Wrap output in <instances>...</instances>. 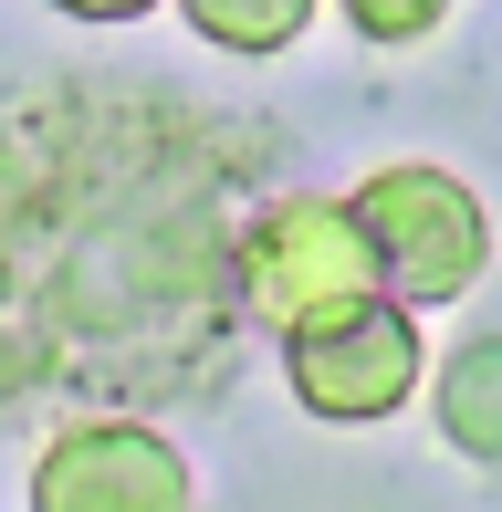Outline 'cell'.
Returning <instances> with one entry per match:
<instances>
[{"instance_id": "1", "label": "cell", "mask_w": 502, "mask_h": 512, "mask_svg": "<svg viewBox=\"0 0 502 512\" xmlns=\"http://www.w3.org/2000/svg\"><path fill=\"white\" fill-rule=\"evenodd\" d=\"M346 209L367 220L377 262H387V293L398 304H461L471 283L492 272V209L471 199V178L429 168V157H398V168H367L346 189Z\"/></svg>"}, {"instance_id": "2", "label": "cell", "mask_w": 502, "mask_h": 512, "mask_svg": "<svg viewBox=\"0 0 502 512\" xmlns=\"http://www.w3.org/2000/svg\"><path fill=\"white\" fill-rule=\"evenodd\" d=\"M231 283H241V314L262 324V335H283V324H304L325 304L387 293V262H377L367 220H356L346 199H272V209L241 220Z\"/></svg>"}, {"instance_id": "3", "label": "cell", "mask_w": 502, "mask_h": 512, "mask_svg": "<svg viewBox=\"0 0 502 512\" xmlns=\"http://www.w3.org/2000/svg\"><path fill=\"white\" fill-rule=\"evenodd\" d=\"M283 377L304 398V418H325V429L398 418L419 398V304L356 293V304H325V314L283 324Z\"/></svg>"}, {"instance_id": "4", "label": "cell", "mask_w": 502, "mask_h": 512, "mask_svg": "<svg viewBox=\"0 0 502 512\" xmlns=\"http://www.w3.org/2000/svg\"><path fill=\"white\" fill-rule=\"evenodd\" d=\"M32 512H189V460L157 439L147 418H74L53 450L32 460Z\"/></svg>"}, {"instance_id": "5", "label": "cell", "mask_w": 502, "mask_h": 512, "mask_svg": "<svg viewBox=\"0 0 502 512\" xmlns=\"http://www.w3.org/2000/svg\"><path fill=\"white\" fill-rule=\"evenodd\" d=\"M429 418H440V439L461 460L502 471V335H461L440 356V377H429Z\"/></svg>"}, {"instance_id": "6", "label": "cell", "mask_w": 502, "mask_h": 512, "mask_svg": "<svg viewBox=\"0 0 502 512\" xmlns=\"http://www.w3.org/2000/svg\"><path fill=\"white\" fill-rule=\"evenodd\" d=\"M314 11H325V0H178V21H189L210 53H231V63L293 53V42L314 32Z\"/></svg>"}, {"instance_id": "7", "label": "cell", "mask_w": 502, "mask_h": 512, "mask_svg": "<svg viewBox=\"0 0 502 512\" xmlns=\"http://www.w3.org/2000/svg\"><path fill=\"white\" fill-rule=\"evenodd\" d=\"M346 11V32L356 42H377V53H408V42H429L450 21V0H335Z\"/></svg>"}, {"instance_id": "8", "label": "cell", "mask_w": 502, "mask_h": 512, "mask_svg": "<svg viewBox=\"0 0 502 512\" xmlns=\"http://www.w3.org/2000/svg\"><path fill=\"white\" fill-rule=\"evenodd\" d=\"M53 11H63V21H147L157 0H53Z\"/></svg>"}]
</instances>
